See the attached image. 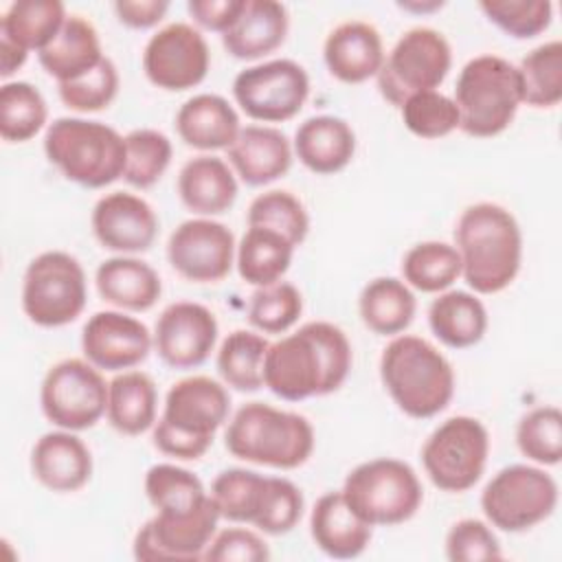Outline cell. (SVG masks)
<instances>
[{"label":"cell","instance_id":"cell-1","mask_svg":"<svg viewBox=\"0 0 562 562\" xmlns=\"http://www.w3.org/2000/svg\"><path fill=\"white\" fill-rule=\"evenodd\" d=\"M145 494L156 514L136 531L134 558L202 560L222 516L200 476L173 463H156L145 474Z\"/></svg>","mask_w":562,"mask_h":562},{"label":"cell","instance_id":"cell-2","mask_svg":"<svg viewBox=\"0 0 562 562\" xmlns=\"http://www.w3.org/2000/svg\"><path fill=\"white\" fill-rule=\"evenodd\" d=\"M349 369L351 345L345 331L327 321H310L294 334L270 342L263 386L281 400L301 402L338 391Z\"/></svg>","mask_w":562,"mask_h":562},{"label":"cell","instance_id":"cell-3","mask_svg":"<svg viewBox=\"0 0 562 562\" xmlns=\"http://www.w3.org/2000/svg\"><path fill=\"white\" fill-rule=\"evenodd\" d=\"M461 277L476 294H496L518 274L522 233L516 217L501 204L476 202L463 209L454 226Z\"/></svg>","mask_w":562,"mask_h":562},{"label":"cell","instance_id":"cell-4","mask_svg":"<svg viewBox=\"0 0 562 562\" xmlns=\"http://www.w3.org/2000/svg\"><path fill=\"white\" fill-rule=\"evenodd\" d=\"M231 411L226 386L209 375H191L171 384L162 415L151 428L154 446L182 461L200 459L213 443Z\"/></svg>","mask_w":562,"mask_h":562},{"label":"cell","instance_id":"cell-5","mask_svg":"<svg viewBox=\"0 0 562 562\" xmlns=\"http://www.w3.org/2000/svg\"><path fill=\"white\" fill-rule=\"evenodd\" d=\"M380 378L402 413L415 419L439 415L454 395L448 358L426 338L395 336L380 356Z\"/></svg>","mask_w":562,"mask_h":562},{"label":"cell","instance_id":"cell-6","mask_svg":"<svg viewBox=\"0 0 562 562\" xmlns=\"http://www.w3.org/2000/svg\"><path fill=\"white\" fill-rule=\"evenodd\" d=\"M226 450L248 463L294 470L314 450V428L305 415L246 402L231 417L224 432Z\"/></svg>","mask_w":562,"mask_h":562},{"label":"cell","instance_id":"cell-7","mask_svg":"<svg viewBox=\"0 0 562 562\" xmlns=\"http://www.w3.org/2000/svg\"><path fill=\"white\" fill-rule=\"evenodd\" d=\"M44 151L66 180L88 189L123 178L127 160L125 136L101 121L79 116H59L48 123Z\"/></svg>","mask_w":562,"mask_h":562},{"label":"cell","instance_id":"cell-8","mask_svg":"<svg viewBox=\"0 0 562 562\" xmlns=\"http://www.w3.org/2000/svg\"><path fill=\"white\" fill-rule=\"evenodd\" d=\"M220 516L246 522L268 536L292 531L303 516V492L283 476H263L246 468H226L211 483Z\"/></svg>","mask_w":562,"mask_h":562},{"label":"cell","instance_id":"cell-9","mask_svg":"<svg viewBox=\"0 0 562 562\" xmlns=\"http://www.w3.org/2000/svg\"><path fill=\"white\" fill-rule=\"evenodd\" d=\"M452 101L459 110V130L474 138L498 136L522 103L518 68L501 55H476L461 68Z\"/></svg>","mask_w":562,"mask_h":562},{"label":"cell","instance_id":"cell-10","mask_svg":"<svg viewBox=\"0 0 562 562\" xmlns=\"http://www.w3.org/2000/svg\"><path fill=\"white\" fill-rule=\"evenodd\" d=\"M347 505L371 527H393L411 520L424 490L417 472L400 459L380 457L356 465L342 483Z\"/></svg>","mask_w":562,"mask_h":562},{"label":"cell","instance_id":"cell-11","mask_svg":"<svg viewBox=\"0 0 562 562\" xmlns=\"http://www.w3.org/2000/svg\"><path fill=\"white\" fill-rule=\"evenodd\" d=\"M88 301L86 272L77 257L46 250L33 257L22 279V310L40 327H61L79 318Z\"/></svg>","mask_w":562,"mask_h":562},{"label":"cell","instance_id":"cell-12","mask_svg":"<svg viewBox=\"0 0 562 562\" xmlns=\"http://www.w3.org/2000/svg\"><path fill=\"white\" fill-rule=\"evenodd\" d=\"M558 505V483L542 468L512 463L501 468L481 492L487 522L501 531L520 533L547 520Z\"/></svg>","mask_w":562,"mask_h":562},{"label":"cell","instance_id":"cell-13","mask_svg":"<svg viewBox=\"0 0 562 562\" xmlns=\"http://www.w3.org/2000/svg\"><path fill=\"white\" fill-rule=\"evenodd\" d=\"M487 454V428L476 417L454 415L428 435L422 448V463L435 487L459 494L479 483Z\"/></svg>","mask_w":562,"mask_h":562},{"label":"cell","instance_id":"cell-14","mask_svg":"<svg viewBox=\"0 0 562 562\" xmlns=\"http://www.w3.org/2000/svg\"><path fill=\"white\" fill-rule=\"evenodd\" d=\"M452 66V48L443 33L430 26L408 29L384 57L378 79L380 94L400 108L411 94L437 90Z\"/></svg>","mask_w":562,"mask_h":562},{"label":"cell","instance_id":"cell-15","mask_svg":"<svg viewBox=\"0 0 562 562\" xmlns=\"http://www.w3.org/2000/svg\"><path fill=\"white\" fill-rule=\"evenodd\" d=\"M108 384L92 362L66 358L53 364L42 380V413L64 430L92 428L108 411Z\"/></svg>","mask_w":562,"mask_h":562},{"label":"cell","instance_id":"cell-16","mask_svg":"<svg viewBox=\"0 0 562 562\" xmlns=\"http://www.w3.org/2000/svg\"><path fill=\"white\" fill-rule=\"evenodd\" d=\"M233 97L246 116L261 123H283L303 110L310 97V77L294 59L261 61L235 75Z\"/></svg>","mask_w":562,"mask_h":562},{"label":"cell","instance_id":"cell-17","mask_svg":"<svg viewBox=\"0 0 562 562\" xmlns=\"http://www.w3.org/2000/svg\"><path fill=\"white\" fill-rule=\"evenodd\" d=\"M211 50L200 29L171 22L158 29L143 48L145 77L160 90L182 92L204 81Z\"/></svg>","mask_w":562,"mask_h":562},{"label":"cell","instance_id":"cell-18","mask_svg":"<svg viewBox=\"0 0 562 562\" xmlns=\"http://www.w3.org/2000/svg\"><path fill=\"white\" fill-rule=\"evenodd\" d=\"M233 231L211 217H193L173 228L167 241L171 268L193 283H217L235 263Z\"/></svg>","mask_w":562,"mask_h":562},{"label":"cell","instance_id":"cell-19","mask_svg":"<svg viewBox=\"0 0 562 562\" xmlns=\"http://www.w3.org/2000/svg\"><path fill=\"white\" fill-rule=\"evenodd\" d=\"M215 314L195 301H176L167 305L154 329V347L171 369L200 367L217 342Z\"/></svg>","mask_w":562,"mask_h":562},{"label":"cell","instance_id":"cell-20","mask_svg":"<svg viewBox=\"0 0 562 562\" xmlns=\"http://www.w3.org/2000/svg\"><path fill=\"white\" fill-rule=\"evenodd\" d=\"M154 347V336L138 318L103 310L92 314L81 331V349L88 362L105 371H127L140 364Z\"/></svg>","mask_w":562,"mask_h":562},{"label":"cell","instance_id":"cell-21","mask_svg":"<svg viewBox=\"0 0 562 562\" xmlns=\"http://www.w3.org/2000/svg\"><path fill=\"white\" fill-rule=\"evenodd\" d=\"M90 224L97 241L119 255L145 252L158 235L156 211L145 198L130 191H112L99 198Z\"/></svg>","mask_w":562,"mask_h":562},{"label":"cell","instance_id":"cell-22","mask_svg":"<svg viewBox=\"0 0 562 562\" xmlns=\"http://www.w3.org/2000/svg\"><path fill=\"white\" fill-rule=\"evenodd\" d=\"M384 57L380 31L364 20L340 22L323 44L325 66L342 83H362L375 77Z\"/></svg>","mask_w":562,"mask_h":562},{"label":"cell","instance_id":"cell-23","mask_svg":"<svg viewBox=\"0 0 562 562\" xmlns=\"http://www.w3.org/2000/svg\"><path fill=\"white\" fill-rule=\"evenodd\" d=\"M31 472L50 492H77L92 476L90 448L72 430H50L31 450Z\"/></svg>","mask_w":562,"mask_h":562},{"label":"cell","instance_id":"cell-24","mask_svg":"<svg viewBox=\"0 0 562 562\" xmlns=\"http://www.w3.org/2000/svg\"><path fill=\"white\" fill-rule=\"evenodd\" d=\"M228 165L250 187H263L292 167V145L288 136L270 125H246L226 149Z\"/></svg>","mask_w":562,"mask_h":562},{"label":"cell","instance_id":"cell-25","mask_svg":"<svg viewBox=\"0 0 562 562\" xmlns=\"http://www.w3.org/2000/svg\"><path fill=\"white\" fill-rule=\"evenodd\" d=\"M373 527L345 501L342 492H325L312 507L310 533L314 544L334 560H351L369 547Z\"/></svg>","mask_w":562,"mask_h":562},{"label":"cell","instance_id":"cell-26","mask_svg":"<svg viewBox=\"0 0 562 562\" xmlns=\"http://www.w3.org/2000/svg\"><path fill=\"white\" fill-rule=\"evenodd\" d=\"M290 15L277 0H246L235 24L222 35V46L235 59L252 61L277 50L288 35Z\"/></svg>","mask_w":562,"mask_h":562},{"label":"cell","instance_id":"cell-27","mask_svg":"<svg viewBox=\"0 0 562 562\" xmlns=\"http://www.w3.org/2000/svg\"><path fill=\"white\" fill-rule=\"evenodd\" d=\"M239 130L241 125L235 108L213 92L189 97L176 112V132L180 140L200 151L228 149Z\"/></svg>","mask_w":562,"mask_h":562},{"label":"cell","instance_id":"cell-28","mask_svg":"<svg viewBox=\"0 0 562 562\" xmlns=\"http://www.w3.org/2000/svg\"><path fill=\"white\" fill-rule=\"evenodd\" d=\"M178 195L189 211L202 217L226 213L237 200L233 167L211 154L187 160L178 173Z\"/></svg>","mask_w":562,"mask_h":562},{"label":"cell","instance_id":"cell-29","mask_svg":"<svg viewBox=\"0 0 562 562\" xmlns=\"http://www.w3.org/2000/svg\"><path fill=\"white\" fill-rule=\"evenodd\" d=\"M294 154L310 171L329 176L345 169L353 160L356 134L340 116H310L296 127Z\"/></svg>","mask_w":562,"mask_h":562},{"label":"cell","instance_id":"cell-30","mask_svg":"<svg viewBox=\"0 0 562 562\" xmlns=\"http://www.w3.org/2000/svg\"><path fill=\"white\" fill-rule=\"evenodd\" d=\"M103 48L94 24L83 15H68L59 33L37 53L42 68L57 83L75 81L97 68L103 59Z\"/></svg>","mask_w":562,"mask_h":562},{"label":"cell","instance_id":"cell-31","mask_svg":"<svg viewBox=\"0 0 562 562\" xmlns=\"http://www.w3.org/2000/svg\"><path fill=\"white\" fill-rule=\"evenodd\" d=\"M94 283L103 301L130 312H145L162 294L158 272L143 259L116 255L99 263Z\"/></svg>","mask_w":562,"mask_h":562},{"label":"cell","instance_id":"cell-32","mask_svg":"<svg viewBox=\"0 0 562 562\" xmlns=\"http://www.w3.org/2000/svg\"><path fill=\"white\" fill-rule=\"evenodd\" d=\"M158 391L145 371H123L108 384V422L114 430L136 437L154 428Z\"/></svg>","mask_w":562,"mask_h":562},{"label":"cell","instance_id":"cell-33","mask_svg":"<svg viewBox=\"0 0 562 562\" xmlns=\"http://www.w3.org/2000/svg\"><path fill=\"white\" fill-rule=\"evenodd\" d=\"M428 325L446 347L465 349L485 336L487 310L468 290H443L428 307Z\"/></svg>","mask_w":562,"mask_h":562},{"label":"cell","instance_id":"cell-34","mask_svg":"<svg viewBox=\"0 0 562 562\" xmlns=\"http://www.w3.org/2000/svg\"><path fill=\"white\" fill-rule=\"evenodd\" d=\"M358 312L373 334L397 336L413 323L417 299L402 279L378 277L362 288Z\"/></svg>","mask_w":562,"mask_h":562},{"label":"cell","instance_id":"cell-35","mask_svg":"<svg viewBox=\"0 0 562 562\" xmlns=\"http://www.w3.org/2000/svg\"><path fill=\"white\" fill-rule=\"evenodd\" d=\"M294 244L277 231L248 226L237 244L235 263L239 277L250 285H270L281 281L294 255Z\"/></svg>","mask_w":562,"mask_h":562},{"label":"cell","instance_id":"cell-36","mask_svg":"<svg viewBox=\"0 0 562 562\" xmlns=\"http://www.w3.org/2000/svg\"><path fill=\"white\" fill-rule=\"evenodd\" d=\"M66 18V7L59 0H18L0 18V37L40 53L59 33Z\"/></svg>","mask_w":562,"mask_h":562},{"label":"cell","instance_id":"cell-37","mask_svg":"<svg viewBox=\"0 0 562 562\" xmlns=\"http://www.w3.org/2000/svg\"><path fill=\"white\" fill-rule=\"evenodd\" d=\"M270 342L250 329L231 331L217 351V373L226 386L252 393L263 386V360Z\"/></svg>","mask_w":562,"mask_h":562},{"label":"cell","instance_id":"cell-38","mask_svg":"<svg viewBox=\"0 0 562 562\" xmlns=\"http://www.w3.org/2000/svg\"><path fill=\"white\" fill-rule=\"evenodd\" d=\"M402 277L419 292H443L461 277V257L452 244L419 241L402 259Z\"/></svg>","mask_w":562,"mask_h":562},{"label":"cell","instance_id":"cell-39","mask_svg":"<svg viewBox=\"0 0 562 562\" xmlns=\"http://www.w3.org/2000/svg\"><path fill=\"white\" fill-rule=\"evenodd\" d=\"M518 68L522 103L531 108H555L562 101V42L549 40L531 48Z\"/></svg>","mask_w":562,"mask_h":562},{"label":"cell","instance_id":"cell-40","mask_svg":"<svg viewBox=\"0 0 562 562\" xmlns=\"http://www.w3.org/2000/svg\"><path fill=\"white\" fill-rule=\"evenodd\" d=\"M48 119L44 94L29 81H4L0 88V136L7 143L31 140Z\"/></svg>","mask_w":562,"mask_h":562},{"label":"cell","instance_id":"cell-41","mask_svg":"<svg viewBox=\"0 0 562 562\" xmlns=\"http://www.w3.org/2000/svg\"><path fill=\"white\" fill-rule=\"evenodd\" d=\"M125 147L127 160L123 178L136 189L154 187L165 176L173 156L169 136L151 127H138L125 134Z\"/></svg>","mask_w":562,"mask_h":562},{"label":"cell","instance_id":"cell-42","mask_svg":"<svg viewBox=\"0 0 562 562\" xmlns=\"http://www.w3.org/2000/svg\"><path fill=\"white\" fill-rule=\"evenodd\" d=\"M246 222L248 226L277 231L294 246H301L310 233V215L303 202L285 189H270L259 193L246 211Z\"/></svg>","mask_w":562,"mask_h":562},{"label":"cell","instance_id":"cell-43","mask_svg":"<svg viewBox=\"0 0 562 562\" xmlns=\"http://www.w3.org/2000/svg\"><path fill=\"white\" fill-rule=\"evenodd\" d=\"M518 450L540 463L558 465L562 459V413L558 406H536L516 426Z\"/></svg>","mask_w":562,"mask_h":562},{"label":"cell","instance_id":"cell-44","mask_svg":"<svg viewBox=\"0 0 562 562\" xmlns=\"http://www.w3.org/2000/svg\"><path fill=\"white\" fill-rule=\"evenodd\" d=\"M303 312V296L296 285L277 281L261 285L250 294L248 323L263 334L288 331Z\"/></svg>","mask_w":562,"mask_h":562},{"label":"cell","instance_id":"cell-45","mask_svg":"<svg viewBox=\"0 0 562 562\" xmlns=\"http://www.w3.org/2000/svg\"><path fill=\"white\" fill-rule=\"evenodd\" d=\"M400 112L406 130L419 138H441L459 127V110L452 97L439 90L411 94L400 105Z\"/></svg>","mask_w":562,"mask_h":562},{"label":"cell","instance_id":"cell-46","mask_svg":"<svg viewBox=\"0 0 562 562\" xmlns=\"http://www.w3.org/2000/svg\"><path fill=\"white\" fill-rule=\"evenodd\" d=\"M479 9L492 24L516 40L540 35L553 18L549 0H483Z\"/></svg>","mask_w":562,"mask_h":562},{"label":"cell","instance_id":"cell-47","mask_svg":"<svg viewBox=\"0 0 562 562\" xmlns=\"http://www.w3.org/2000/svg\"><path fill=\"white\" fill-rule=\"evenodd\" d=\"M59 99L75 112L105 110L119 92V70L110 57H103L97 68L83 77L66 83H57Z\"/></svg>","mask_w":562,"mask_h":562},{"label":"cell","instance_id":"cell-48","mask_svg":"<svg viewBox=\"0 0 562 562\" xmlns=\"http://www.w3.org/2000/svg\"><path fill=\"white\" fill-rule=\"evenodd\" d=\"M446 555L452 562L501 560V542L492 527L476 518L457 520L446 536Z\"/></svg>","mask_w":562,"mask_h":562},{"label":"cell","instance_id":"cell-49","mask_svg":"<svg viewBox=\"0 0 562 562\" xmlns=\"http://www.w3.org/2000/svg\"><path fill=\"white\" fill-rule=\"evenodd\" d=\"M209 562H266L270 560V549L266 540L244 527H228L213 536L211 544L204 551V558Z\"/></svg>","mask_w":562,"mask_h":562},{"label":"cell","instance_id":"cell-50","mask_svg":"<svg viewBox=\"0 0 562 562\" xmlns=\"http://www.w3.org/2000/svg\"><path fill=\"white\" fill-rule=\"evenodd\" d=\"M246 0H189L187 11L202 29L226 33L239 18Z\"/></svg>","mask_w":562,"mask_h":562},{"label":"cell","instance_id":"cell-51","mask_svg":"<svg viewBox=\"0 0 562 562\" xmlns=\"http://www.w3.org/2000/svg\"><path fill=\"white\" fill-rule=\"evenodd\" d=\"M169 9L167 0H119L114 11L119 20L132 29H149L158 24Z\"/></svg>","mask_w":562,"mask_h":562},{"label":"cell","instance_id":"cell-52","mask_svg":"<svg viewBox=\"0 0 562 562\" xmlns=\"http://www.w3.org/2000/svg\"><path fill=\"white\" fill-rule=\"evenodd\" d=\"M29 57V50H24L22 46L13 44L7 37H0V75L2 79H9L15 70H20L24 66Z\"/></svg>","mask_w":562,"mask_h":562},{"label":"cell","instance_id":"cell-53","mask_svg":"<svg viewBox=\"0 0 562 562\" xmlns=\"http://www.w3.org/2000/svg\"><path fill=\"white\" fill-rule=\"evenodd\" d=\"M400 7H402V9H406V11H422V13H426V11L441 9V7H443V2H441V0H428V2L408 0V2H400Z\"/></svg>","mask_w":562,"mask_h":562}]
</instances>
